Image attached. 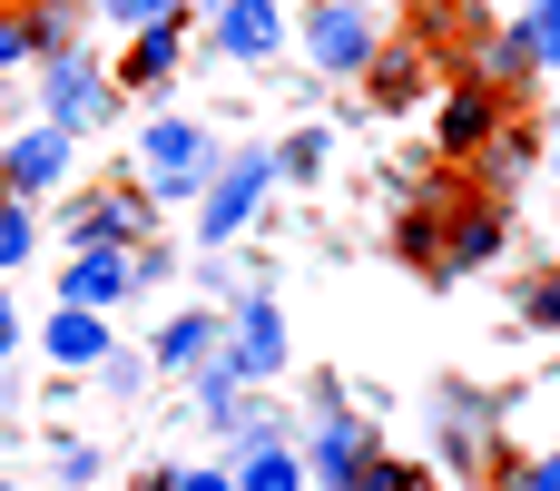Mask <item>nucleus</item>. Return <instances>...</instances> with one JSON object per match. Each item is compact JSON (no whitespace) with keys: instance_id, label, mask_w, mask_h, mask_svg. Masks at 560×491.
Here are the masks:
<instances>
[{"instance_id":"4468645a","label":"nucleus","mask_w":560,"mask_h":491,"mask_svg":"<svg viewBox=\"0 0 560 491\" xmlns=\"http://www.w3.org/2000/svg\"><path fill=\"white\" fill-rule=\"evenodd\" d=\"M49 364H108V325H98L89 305H59V325H49Z\"/></svg>"},{"instance_id":"6e6552de","label":"nucleus","mask_w":560,"mask_h":491,"mask_svg":"<svg viewBox=\"0 0 560 491\" xmlns=\"http://www.w3.org/2000/svg\"><path fill=\"white\" fill-rule=\"evenodd\" d=\"M226 374H246V384H266V374H285V315L256 295L246 315H236V335H226Z\"/></svg>"},{"instance_id":"7ed1b4c3","label":"nucleus","mask_w":560,"mask_h":491,"mask_svg":"<svg viewBox=\"0 0 560 491\" xmlns=\"http://www.w3.org/2000/svg\"><path fill=\"white\" fill-rule=\"evenodd\" d=\"M39 79H49V128H69V138H79V128H98V118H108V98H118V79H98L79 49H49V59H39Z\"/></svg>"},{"instance_id":"f3484780","label":"nucleus","mask_w":560,"mask_h":491,"mask_svg":"<svg viewBox=\"0 0 560 491\" xmlns=\"http://www.w3.org/2000/svg\"><path fill=\"white\" fill-rule=\"evenodd\" d=\"M236 491H305V463H295L285 443H256L246 472H236Z\"/></svg>"},{"instance_id":"f257e3e1","label":"nucleus","mask_w":560,"mask_h":491,"mask_svg":"<svg viewBox=\"0 0 560 491\" xmlns=\"http://www.w3.org/2000/svg\"><path fill=\"white\" fill-rule=\"evenodd\" d=\"M266 187H276V157H266V148H246V157H217V167H207L197 236H207V246H226V236H236V226L266 207Z\"/></svg>"},{"instance_id":"cd10ccee","label":"nucleus","mask_w":560,"mask_h":491,"mask_svg":"<svg viewBox=\"0 0 560 491\" xmlns=\"http://www.w3.org/2000/svg\"><path fill=\"white\" fill-rule=\"evenodd\" d=\"M167 491H236L226 472H167Z\"/></svg>"},{"instance_id":"9d476101","label":"nucleus","mask_w":560,"mask_h":491,"mask_svg":"<svg viewBox=\"0 0 560 491\" xmlns=\"http://www.w3.org/2000/svg\"><path fill=\"white\" fill-rule=\"evenodd\" d=\"M59 295H69V305H89V315H108V305L128 295V246H79V256H69V276H59Z\"/></svg>"},{"instance_id":"4be33fe9","label":"nucleus","mask_w":560,"mask_h":491,"mask_svg":"<svg viewBox=\"0 0 560 491\" xmlns=\"http://www.w3.org/2000/svg\"><path fill=\"white\" fill-rule=\"evenodd\" d=\"M522 30H532V59L560 69V0H532V20H522Z\"/></svg>"},{"instance_id":"dca6fc26","label":"nucleus","mask_w":560,"mask_h":491,"mask_svg":"<svg viewBox=\"0 0 560 491\" xmlns=\"http://www.w3.org/2000/svg\"><path fill=\"white\" fill-rule=\"evenodd\" d=\"M364 89H374L384 108H413V98H423V59H413V49H394V59H364Z\"/></svg>"},{"instance_id":"5701e85b","label":"nucleus","mask_w":560,"mask_h":491,"mask_svg":"<svg viewBox=\"0 0 560 491\" xmlns=\"http://www.w3.org/2000/svg\"><path fill=\"white\" fill-rule=\"evenodd\" d=\"M20 256H30V207L0 187V266H20Z\"/></svg>"},{"instance_id":"ddd939ff","label":"nucleus","mask_w":560,"mask_h":491,"mask_svg":"<svg viewBox=\"0 0 560 491\" xmlns=\"http://www.w3.org/2000/svg\"><path fill=\"white\" fill-rule=\"evenodd\" d=\"M364 443H374L364 423L325 413V423H315V453H305V463H315V482H325V491H354V463H364Z\"/></svg>"},{"instance_id":"412c9836","label":"nucleus","mask_w":560,"mask_h":491,"mask_svg":"<svg viewBox=\"0 0 560 491\" xmlns=\"http://www.w3.org/2000/svg\"><path fill=\"white\" fill-rule=\"evenodd\" d=\"M354 491H423V482H413L394 453H374V443H364V463H354Z\"/></svg>"},{"instance_id":"b1692460","label":"nucleus","mask_w":560,"mask_h":491,"mask_svg":"<svg viewBox=\"0 0 560 491\" xmlns=\"http://www.w3.org/2000/svg\"><path fill=\"white\" fill-rule=\"evenodd\" d=\"M276 167H285V177H325V128H305V138L276 157Z\"/></svg>"},{"instance_id":"0eeeda50","label":"nucleus","mask_w":560,"mask_h":491,"mask_svg":"<svg viewBox=\"0 0 560 491\" xmlns=\"http://www.w3.org/2000/svg\"><path fill=\"white\" fill-rule=\"evenodd\" d=\"M148 226H158V207H148L138 187H108V197H89V207L69 217L79 246H148Z\"/></svg>"},{"instance_id":"a211bd4d","label":"nucleus","mask_w":560,"mask_h":491,"mask_svg":"<svg viewBox=\"0 0 560 491\" xmlns=\"http://www.w3.org/2000/svg\"><path fill=\"white\" fill-rule=\"evenodd\" d=\"M207 354H217V325H207V315H177V325L158 335V364H167V374H187V364H207Z\"/></svg>"},{"instance_id":"1a4fd4ad","label":"nucleus","mask_w":560,"mask_h":491,"mask_svg":"<svg viewBox=\"0 0 560 491\" xmlns=\"http://www.w3.org/2000/svg\"><path fill=\"white\" fill-rule=\"evenodd\" d=\"M492 128H502V89H482V79H472V89H453V98H443V128H433V138H443V157H482V138H492Z\"/></svg>"},{"instance_id":"c85d7f7f","label":"nucleus","mask_w":560,"mask_h":491,"mask_svg":"<svg viewBox=\"0 0 560 491\" xmlns=\"http://www.w3.org/2000/svg\"><path fill=\"white\" fill-rule=\"evenodd\" d=\"M20 344V315H10V285H0V354Z\"/></svg>"},{"instance_id":"c756f323","label":"nucleus","mask_w":560,"mask_h":491,"mask_svg":"<svg viewBox=\"0 0 560 491\" xmlns=\"http://www.w3.org/2000/svg\"><path fill=\"white\" fill-rule=\"evenodd\" d=\"M551 157H560V138H551Z\"/></svg>"},{"instance_id":"aec40b11","label":"nucleus","mask_w":560,"mask_h":491,"mask_svg":"<svg viewBox=\"0 0 560 491\" xmlns=\"http://www.w3.org/2000/svg\"><path fill=\"white\" fill-rule=\"evenodd\" d=\"M472 167H492V177H522V167H532V128H512V118H502V128L482 138V157H472Z\"/></svg>"},{"instance_id":"393cba45","label":"nucleus","mask_w":560,"mask_h":491,"mask_svg":"<svg viewBox=\"0 0 560 491\" xmlns=\"http://www.w3.org/2000/svg\"><path fill=\"white\" fill-rule=\"evenodd\" d=\"M30 59H39V49H30V30H20V10H0V79H10V69H30Z\"/></svg>"},{"instance_id":"bb28decb","label":"nucleus","mask_w":560,"mask_h":491,"mask_svg":"<svg viewBox=\"0 0 560 491\" xmlns=\"http://www.w3.org/2000/svg\"><path fill=\"white\" fill-rule=\"evenodd\" d=\"M522 315H532V325H560V276H551V285H532V295H522Z\"/></svg>"},{"instance_id":"a878e982","label":"nucleus","mask_w":560,"mask_h":491,"mask_svg":"<svg viewBox=\"0 0 560 491\" xmlns=\"http://www.w3.org/2000/svg\"><path fill=\"white\" fill-rule=\"evenodd\" d=\"M98 10H108V20H128V30H138V20H158V10H187V0H98Z\"/></svg>"},{"instance_id":"2eb2a0df","label":"nucleus","mask_w":560,"mask_h":491,"mask_svg":"<svg viewBox=\"0 0 560 491\" xmlns=\"http://www.w3.org/2000/svg\"><path fill=\"white\" fill-rule=\"evenodd\" d=\"M532 69V30H492V39H472V79L482 89H512Z\"/></svg>"},{"instance_id":"f8f14e48","label":"nucleus","mask_w":560,"mask_h":491,"mask_svg":"<svg viewBox=\"0 0 560 491\" xmlns=\"http://www.w3.org/2000/svg\"><path fill=\"white\" fill-rule=\"evenodd\" d=\"M443 217H453V246H443V276H463V266L502 256V207H482V197H453Z\"/></svg>"},{"instance_id":"9b49d317","label":"nucleus","mask_w":560,"mask_h":491,"mask_svg":"<svg viewBox=\"0 0 560 491\" xmlns=\"http://www.w3.org/2000/svg\"><path fill=\"white\" fill-rule=\"evenodd\" d=\"M285 39V10L276 0H217V49L226 59H266Z\"/></svg>"},{"instance_id":"f03ea898","label":"nucleus","mask_w":560,"mask_h":491,"mask_svg":"<svg viewBox=\"0 0 560 491\" xmlns=\"http://www.w3.org/2000/svg\"><path fill=\"white\" fill-rule=\"evenodd\" d=\"M138 167H148V187H158V197H197V187H207V167H217V148H207V128L158 118V128H138Z\"/></svg>"},{"instance_id":"6ab92c4d","label":"nucleus","mask_w":560,"mask_h":491,"mask_svg":"<svg viewBox=\"0 0 560 491\" xmlns=\"http://www.w3.org/2000/svg\"><path fill=\"white\" fill-rule=\"evenodd\" d=\"M20 30H30V49L49 59V49H69V30H79V20H69V0H20Z\"/></svg>"},{"instance_id":"423d86ee","label":"nucleus","mask_w":560,"mask_h":491,"mask_svg":"<svg viewBox=\"0 0 560 491\" xmlns=\"http://www.w3.org/2000/svg\"><path fill=\"white\" fill-rule=\"evenodd\" d=\"M69 177V128H20L10 148H0V187L10 197H39V187H59Z\"/></svg>"},{"instance_id":"20e7f679","label":"nucleus","mask_w":560,"mask_h":491,"mask_svg":"<svg viewBox=\"0 0 560 491\" xmlns=\"http://www.w3.org/2000/svg\"><path fill=\"white\" fill-rule=\"evenodd\" d=\"M305 59L335 69V79H364V59H374L364 10H354V0H315V20H305Z\"/></svg>"},{"instance_id":"39448f33","label":"nucleus","mask_w":560,"mask_h":491,"mask_svg":"<svg viewBox=\"0 0 560 491\" xmlns=\"http://www.w3.org/2000/svg\"><path fill=\"white\" fill-rule=\"evenodd\" d=\"M177 59H187V20H177V10H158V20H138V30H128L118 89H167V79H177Z\"/></svg>"}]
</instances>
